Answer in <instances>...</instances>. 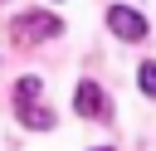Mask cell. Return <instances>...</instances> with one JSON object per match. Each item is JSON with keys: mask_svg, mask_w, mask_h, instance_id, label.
<instances>
[{"mask_svg": "<svg viewBox=\"0 0 156 151\" xmlns=\"http://www.w3.org/2000/svg\"><path fill=\"white\" fill-rule=\"evenodd\" d=\"M10 34L24 39V44H44V39H58V34H63V19L49 15V10H24V15L10 24Z\"/></svg>", "mask_w": 156, "mask_h": 151, "instance_id": "1", "label": "cell"}, {"mask_svg": "<svg viewBox=\"0 0 156 151\" xmlns=\"http://www.w3.org/2000/svg\"><path fill=\"white\" fill-rule=\"evenodd\" d=\"M73 112L88 117V122H112V102H107V93H102L93 78H83V83L73 88Z\"/></svg>", "mask_w": 156, "mask_h": 151, "instance_id": "2", "label": "cell"}, {"mask_svg": "<svg viewBox=\"0 0 156 151\" xmlns=\"http://www.w3.org/2000/svg\"><path fill=\"white\" fill-rule=\"evenodd\" d=\"M107 29L117 34V39H127V44H136V39H146V15L141 10H132V5H107Z\"/></svg>", "mask_w": 156, "mask_h": 151, "instance_id": "3", "label": "cell"}, {"mask_svg": "<svg viewBox=\"0 0 156 151\" xmlns=\"http://www.w3.org/2000/svg\"><path fill=\"white\" fill-rule=\"evenodd\" d=\"M15 107H20V122H24L29 132H49V127H54V112H49V107H39V97L15 102Z\"/></svg>", "mask_w": 156, "mask_h": 151, "instance_id": "4", "label": "cell"}, {"mask_svg": "<svg viewBox=\"0 0 156 151\" xmlns=\"http://www.w3.org/2000/svg\"><path fill=\"white\" fill-rule=\"evenodd\" d=\"M136 83H141L146 97H156V63H141V68H136Z\"/></svg>", "mask_w": 156, "mask_h": 151, "instance_id": "5", "label": "cell"}, {"mask_svg": "<svg viewBox=\"0 0 156 151\" xmlns=\"http://www.w3.org/2000/svg\"><path fill=\"white\" fill-rule=\"evenodd\" d=\"M93 151H112V146H93Z\"/></svg>", "mask_w": 156, "mask_h": 151, "instance_id": "6", "label": "cell"}]
</instances>
